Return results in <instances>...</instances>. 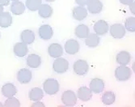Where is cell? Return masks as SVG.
I'll use <instances>...</instances> for the list:
<instances>
[{
    "label": "cell",
    "mask_w": 135,
    "mask_h": 107,
    "mask_svg": "<svg viewBox=\"0 0 135 107\" xmlns=\"http://www.w3.org/2000/svg\"><path fill=\"white\" fill-rule=\"evenodd\" d=\"M59 83L57 80L50 78L45 80L43 84L44 91L49 95H54L59 91Z\"/></svg>",
    "instance_id": "6da1fadb"
},
{
    "label": "cell",
    "mask_w": 135,
    "mask_h": 107,
    "mask_svg": "<svg viewBox=\"0 0 135 107\" xmlns=\"http://www.w3.org/2000/svg\"><path fill=\"white\" fill-rule=\"evenodd\" d=\"M132 76V71L127 66L120 65L115 70V77L119 81H126Z\"/></svg>",
    "instance_id": "7a4b0ae2"
},
{
    "label": "cell",
    "mask_w": 135,
    "mask_h": 107,
    "mask_svg": "<svg viewBox=\"0 0 135 107\" xmlns=\"http://www.w3.org/2000/svg\"><path fill=\"white\" fill-rule=\"evenodd\" d=\"M61 99L66 106H75L77 103V95L72 90H66L62 92Z\"/></svg>",
    "instance_id": "3957f363"
},
{
    "label": "cell",
    "mask_w": 135,
    "mask_h": 107,
    "mask_svg": "<svg viewBox=\"0 0 135 107\" xmlns=\"http://www.w3.org/2000/svg\"><path fill=\"white\" fill-rule=\"evenodd\" d=\"M73 70L74 72L78 76H84L86 75L89 71V66L88 63L86 60L83 59H79L75 61L73 65Z\"/></svg>",
    "instance_id": "277c9868"
},
{
    "label": "cell",
    "mask_w": 135,
    "mask_h": 107,
    "mask_svg": "<svg viewBox=\"0 0 135 107\" xmlns=\"http://www.w3.org/2000/svg\"><path fill=\"white\" fill-rule=\"evenodd\" d=\"M69 68V62L66 60V58H57L54 63H53V69L55 72L62 74L65 73L66 71H67Z\"/></svg>",
    "instance_id": "5b68a950"
},
{
    "label": "cell",
    "mask_w": 135,
    "mask_h": 107,
    "mask_svg": "<svg viewBox=\"0 0 135 107\" xmlns=\"http://www.w3.org/2000/svg\"><path fill=\"white\" fill-rule=\"evenodd\" d=\"M109 32L113 38L120 39L125 37L126 30L124 25H120V24H114L110 27Z\"/></svg>",
    "instance_id": "8992f818"
},
{
    "label": "cell",
    "mask_w": 135,
    "mask_h": 107,
    "mask_svg": "<svg viewBox=\"0 0 135 107\" xmlns=\"http://www.w3.org/2000/svg\"><path fill=\"white\" fill-rule=\"evenodd\" d=\"M17 80L21 83V84H28L31 81L32 75V71L27 68H22L19 70L17 72Z\"/></svg>",
    "instance_id": "52a82bcc"
},
{
    "label": "cell",
    "mask_w": 135,
    "mask_h": 107,
    "mask_svg": "<svg viewBox=\"0 0 135 107\" xmlns=\"http://www.w3.org/2000/svg\"><path fill=\"white\" fill-rule=\"evenodd\" d=\"M64 49L68 54L74 55L79 51L80 45L79 41L75 39H70L66 42Z\"/></svg>",
    "instance_id": "ba28073f"
},
{
    "label": "cell",
    "mask_w": 135,
    "mask_h": 107,
    "mask_svg": "<svg viewBox=\"0 0 135 107\" xmlns=\"http://www.w3.org/2000/svg\"><path fill=\"white\" fill-rule=\"evenodd\" d=\"M93 29L95 31V33L97 34L98 36H103L108 32L109 29V26L107 21L100 20L95 23V25L93 26Z\"/></svg>",
    "instance_id": "9c48e42d"
},
{
    "label": "cell",
    "mask_w": 135,
    "mask_h": 107,
    "mask_svg": "<svg viewBox=\"0 0 135 107\" xmlns=\"http://www.w3.org/2000/svg\"><path fill=\"white\" fill-rule=\"evenodd\" d=\"M89 89L94 93H100L104 89V81L100 78H94L90 82Z\"/></svg>",
    "instance_id": "30bf717a"
},
{
    "label": "cell",
    "mask_w": 135,
    "mask_h": 107,
    "mask_svg": "<svg viewBox=\"0 0 135 107\" xmlns=\"http://www.w3.org/2000/svg\"><path fill=\"white\" fill-rule=\"evenodd\" d=\"M88 11L91 14H99L103 10V3L100 0H90L87 4Z\"/></svg>",
    "instance_id": "8fae6325"
},
{
    "label": "cell",
    "mask_w": 135,
    "mask_h": 107,
    "mask_svg": "<svg viewBox=\"0 0 135 107\" xmlns=\"http://www.w3.org/2000/svg\"><path fill=\"white\" fill-rule=\"evenodd\" d=\"M88 11L83 6H78L74 7L72 10V16L73 18L78 20V21H82L85 18H87Z\"/></svg>",
    "instance_id": "7c38bea8"
},
{
    "label": "cell",
    "mask_w": 135,
    "mask_h": 107,
    "mask_svg": "<svg viewBox=\"0 0 135 107\" xmlns=\"http://www.w3.org/2000/svg\"><path fill=\"white\" fill-rule=\"evenodd\" d=\"M48 54L50 57L54 58L62 57L63 54V48L58 43H52L48 47Z\"/></svg>",
    "instance_id": "4fadbf2b"
},
{
    "label": "cell",
    "mask_w": 135,
    "mask_h": 107,
    "mask_svg": "<svg viewBox=\"0 0 135 107\" xmlns=\"http://www.w3.org/2000/svg\"><path fill=\"white\" fill-rule=\"evenodd\" d=\"M38 33H39L40 38L42 40L47 41V40H50L52 38L53 35H54V30L50 25H43L39 28Z\"/></svg>",
    "instance_id": "5bb4252c"
},
{
    "label": "cell",
    "mask_w": 135,
    "mask_h": 107,
    "mask_svg": "<svg viewBox=\"0 0 135 107\" xmlns=\"http://www.w3.org/2000/svg\"><path fill=\"white\" fill-rule=\"evenodd\" d=\"M77 97L83 101H88L92 97V92L89 88L82 86L78 89Z\"/></svg>",
    "instance_id": "9a60e30c"
},
{
    "label": "cell",
    "mask_w": 135,
    "mask_h": 107,
    "mask_svg": "<svg viewBox=\"0 0 135 107\" xmlns=\"http://www.w3.org/2000/svg\"><path fill=\"white\" fill-rule=\"evenodd\" d=\"M13 51L14 54L20 58L26 56L28 52V48L27 44L23 43V42H17L15 44L14 47H13Z\"/></svg>",
    "instance_id": "2e32d148"
},
{
    "label": "cell",
    "mask_w": 135,
    "mask_h": 107,
    "mask_svg": "<svg viewBox=\"0 0 135 107\" xmlns=\"http://www.w3.org/2000/svg\"><path fill=\"white\" fill-rule=\"evenodd\" d=\"M131 60V55L126 50H122L119 52L116 56V61L120 65L127 66Z\"/></svg>",
    "instance_id": "e0dca14e"
},
{
    "label": "cell",
    "mask_w": 135,
    "mask_h": 107,
    "mask_svg": "<svg viewBox=\"0 0 135 107\" xmlns=\"http://www.w3.org/2000/svg\"><path fill=\"white\" fill-rule=\"evenodd\" d=\"M36 38L35 33L30 29L23 30L20 34V40L22 42L25 43L27 45H31L34 42Z\"/></svg>",
    "instance_id": "ac0fdd59"
},
{
    "label": "cell",
    "mask_w": 135,
    "mask_h": 107,
    "mask_svg": "<svg viewBox=\"0 0 135 107\" xmlns=\"http://www.w3.org/2000/svg\"><path fill=\"white\" fill-rule=\"evenodd\" d=\"M16 93H17V89L11 83H7L6 85H4L2 87V94L7 98L14 97Z\"/></svg>",
    "instance_id": "d6986e66"
},
{
    "label": "cell",
    "mask_w": 135,
    "mask_h": 107,
    "mask_svg": "<svg viewBox=\"0 0 135 107\" xmlns=\"http://www.w3.org/2000/svg\"><path fill=\"white\" fill-rule=\"evenodd\" d=\"M41 64V58L36 54H31L27 58V65L30 68H37Z\"/></svg>",
    "instance_id": "ffe728a7"
},
{
    "label": "cell",
    "mask_w": 135,
    "mask_h": 107,
    "mask_svg": "<svg viewBox=\"0 0 135 107\" xmlns=\"http://www.w3.org/2000/svg\"><path fill=\"white\" fill-rule=\"evenodd\" d=\"M11 11L16 16L22 15L25 11V4L20 1H14L11 4Z\"/></svg>",
    "instance_id": "44dd1931"
},
{
    "label": "cell",
    "mask_w": 135,
    "mask_h": 107,
    "mask_svg": "<svg viewBox=\"0 0 135 107\" xmlns=\"http://www.w3.org/2000/svg\"><path fill=\"white\" fill-rule=\"evenodd\" d=\"M28 97L32 101H41L44 97L43 89H41V88H38V87L32 88L28 92Z\"/></svg>",
    "instance_id": "7402d4cb"
},
{
    "label": "cell",
    "mask_w": 135,
    "mask_h": 107,
    "mask_svg": "<svg viewBox=\"0 0 135 107\" xmlns=\"http://www.w3.org/2000/svg\"><path fill=\"white\" fill-rule=\"evenodd\" d=\"M100 36H98L95 33H89L88 37L85 38L86 45L88 47H91V48H95V47L98 46L100 44Z\"/></svg>",
    "instance_id": "603a6c76"
},
{
    "label": "cell",
    "mask_w": 135,
    "mask_h": 107,
    "mask_svg": "<svg viewBox=\"0 0 135 107\" xmlns=\"http://www.w3.org/2000/svg\"><path fill=\"white\" fill-rule=\"evenodd\" d=\"M54 10L51 6L48 4H41L38 9V14L43 19H48L52 16Z\"/></svg>",
    "instance_id": "cb8c5ba5"
},
{
    "label": "cell",
    "mask_w": 135,
    "mask_h": 107,
    "mask_svg": "<svg viewBox=\"0 0 135 107\" xmlns=\"http://www.w3.org/2000/svg\"><path fill=\"white\" fill-rule=\"evenodd\" d=\"M90 33V29L86 25H79L75 29V34L79 38H86Z\"/></svg>",
    "instance_id": "d4e9b609"
},
{
    "label": "cell",
    "mask_w": 135,
    "mask_h": 107,
    "mask_svg": "<svg viewBox=\"0 0 135 107\" xmlns=\"http://www.w3.org/2000/svg\"><path fill=\"white\" fill-rule=\"evenodd\" d=\"M12 24V16L9 12H3L0 15V27L8 28Z\"/></svg>",
    "instance_id": "484cf974"
},
{
    "label": "cell",
    "mask_w": 135,
    "mask_h": 107,
    "mask_svg": "<svg viewBox=\"0 0 135 107\" xmlns=\"http://www.w3.org/2000/svg\"><path fill=\"white\" fill-rule=\"evenodd\" d=\"M102 102L106 105H110L115 102L116 101V95L112 91H107L105 92L103 96L101 97Z\"/></svg>",
    "instance_id": "4316f807"
},
{
    "label": "cell",
    "mask_w": 135,
    "mask_h": 107,
    "mask_svg": "<svg viewBox=\"0 0 135 107\" xmlns=\"http://www.w3.org/2000/svg\"><path fill=\"white\" fill-rule=\"evenodd\" d=\"M41 4V0H26L25 2V7L31 11H37Z\"/></svg>",
    "instance_id": "83f0119b"
},
{
    "label": "cell",
    "mask_w": 135,
    "mask_h": 107,
    "mask_svg": "<svg viewBox=\"0 0 135 107\" xmlns=\"http://www.w3.org/2000/svg\"><path fill=\"white\" fill-rule=\"evenodd\" d=\"M125 28H126V30H127L130 32H135V18H134V16L129 17L126 20Z\"/></svg>",
    "instance_id": "f1b7e54d"
},
{
    "label": "cell",
    "mask_w": 135,
    "mask_h": 107,
    "mask_svg": "<svg viewBox=\"0 0 135 107\" xmlns=\"http://www.w3.org/2000/svg\"><path fill=\"white\" fill-rule=\"evenodd\" d=\"M4 106L6 107H19L20 106V102L17 98H15L14 97H9L6 100L4 103Z\"/></svg>",
    "instance_id": "f546056e"
},
{
    "label": "cell",
    "mask_w": 135,
    "mask_h": 107,
    "mask_svg": "<svg viewBox=\"0 0 135 107\" xmlns=\"http://www.w3.org/2000/svg\"><path fill=\"white\" fill-rule=\"evenodd\" d=\"M75 1L78 5L84 7L85 5H87L89 3L90 0H75Z\"/></svg>",
    "instance_id": "4dcf8cb0"
},
{
    "label": "cell",
    "mask_w": 135,
    "mask_h": 107,
    "mask_svg": "<svg viewBox=\"0 0 135 107\" xmlns=\"http://www.w3.org/2000/svg\"><path fill=\"white\" fill-rule=\"evenodd\" d=\"M119 1H120V3H121V4H123V5H129L130 3H132L133 1H134V0H119Z\"/></svg>",
    "instance_id": "1f68e13d"
},
{
    "label": "cell",
    "mask_w": 135,
    "mask_h": 107,
    "mask_svg": "<svg viewBox=\"0 0 135 107\" xmlns=\"http://www.w3.org/2000/svg\"><path fill=\"white\" fill-rule=\"evenodd\" d=\"M129 10L131 11V13L134 15L135 14V3H134V1L132 3H130L129 5Z\"/></svg>",
    "instance_id": "d6a6232c"
},
{
    "label": "cell",
    "mask_w": 135,
    "mask_h": 107,
    "mask_svg": "<svg viewBox=\"0 0 135 107\" xmlns=\"http://www.w3.org/2000/svg\"><path fill=\"white\" fill-rule=\"evenodd\" d=\"M32 107H35V106H41V107H44L45 106V104L40 101H35L32 105Z\"/></svg>",
    "instance_id": "836d02e7"
},
{
    "label": "cell",
    "mask_w": 135,
    "mask_h": 107,
    "mask_svg": "<svg viewBox=\"0 0 135 107\" xmlns=\"http://www.w3.org/2000/svg\"><path fill=\"white\" fill-rule=\"evenodd\" d=\"M0 4L4 6H8L10 4V0H0Z\"/></svg>",
    "instance_id": "e575fe53"
},
{
    "label": "cell",
    "mask_w": 135,
    "mask_h": 107,
    "mask_svg": "<svg viewBox=\"0 0 135 107\" xmlns=\"http://www.w3.org/2000/svg\"><path fill=\"white\" fill-rule=\"evenodd\" d=\"M3 12V6L0 4V15H1Z\"/></svg>",
    "instance_id": "d590c367"
},
{
    "label": "cell",
    "mask_w": 135,
    "mask_h": 107,
    "mask_svg": "<svg viewBox=\"0 0 135 107\" xmlns=\"http://www.w3.org/2000/svg\"><path fill=\"white\" fill-rule=\"evenodd\" d=\"M45 1L50 2V3H53V2H54V1H55V0H45Z\"/></svg>",
    "instance_id": "8d00e7d4"
},
{
    "label": "cell",
    "mask_w": 135,
    "mask_h": 107,
    "mask_svg": "<svg viewBox=\"0 0 135 107\" xmlns=\"http://www.w3.org/2000/svg\"><path fill=\"white\" fill-rule=\"evenodd\" d=\"M2 106H3V105L1 102H0V107H2Z\"/></svg>",
    "instance_id": "74e56055"
},
{
    "label": "cell",
    "mask_w": 135,
    "mask_h": 107,
    "mask_svg": "<svg viewBox=\"0 0 135 107\" xmlns=\"http://www.w3.org/2000/svg\"><path fill=\"white\" fill-rule=\"evenodd\" d=\"M10 1H12V2H14V1H18V0H10Z\"/></svg>",
    "instance_id": "f35d334b"
}]
</instances>
